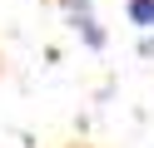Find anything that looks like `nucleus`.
Wrapping results in <instances>:
<instances>
[{"label": "nucleus", "instance_id": "1", "mask_svg": "<svg viewBox=\"0 0 154 148\" xmlns=\"http://www.w3.org/2000/svg\"><path fill=\"white\" fill-rule=\"evenodd\" d=\"M75 30H80V39L90 49H104V30L94 25V15H75Z\"/></svg>", "mask_w": 154, "mask_h": 148}, {"label": "nucleus", "instance_id": "2", "mask_svg": "<svg viewBox=\"0 0 154 148\" xmlns=\"http://www.w3.org/2000/svg\"><path fill=\"white\" fill-rule=\"evenodd\" d=\"M129 25L154 30V0H129Z\"/></svg>", "mask_w": 154, "mask_h": 148}, {"label": "nucleus", "instance_id": "3", "mask_svg": "<svg viewBox=\"0 0 154 148\" xmlns=\"http://www.w3.org/2000/svg\"><path fill=\"white\" fill-rule=\"evenodd\" d=\"M65 10H70V15H90V0H60Z\"/></svg>", "mask_w": 154, "mask_h": 148}, {"label": "nucleus", "instance_id": "4", "mask_svg": "<svg viewBox=\"0 0 154 148\" xmlns=\"http://www.w3.org/2000/svg\"><path fill=\"white\" fill-rule=\"evenodd\" d=\"M139 54H144V59H154V35H149V30H144V39H139Z\"/></svg>", "mask_w": 154, "mask_h": 148}]
</instances>
